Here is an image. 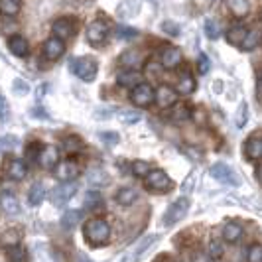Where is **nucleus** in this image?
Wrapping results in <instances>:
<instances>
[{
  "instance_id": "obj_40",
  "label": "nucleus",
  "mask_w": 262,
  "mask_h": 262,
  "mask_svg": "<svg viewBox=\"0 0 262 262\" xmlns=\"http://www.w3.org/2000/svg\"><path fill=\"white\" fill-rule=\"evenodd\" d=\"M247 262H262V247L260 245H252L247 252Z\"/></svg>"
},
{
  "instance_id": "obj_33",
  "label": "nucleus",
  "mask_w": 262,
  "mask_h": 262,
  "mask_svg": "<svg viewBox=\"0 0 262 262\" xmlns=\"http://www.w3.org/2000/svg\"><path fill=\"white\" fill-rule=\"evenodd\" d=\"M258 41H260V32L258 30H247V36H245L241 46H243L245 52H252L258 46Z\"/></svg>"
},
{
  "instance_id": "obj_47",
  "label": "nucleus",
  "mask_w": 262,
  "mask_h": 262,
  "mask_svg": "<svg viewBox=\"0 0 262 262\" xmlns=\"http://www.w3.org/2000/svg\"><path fill=\"white\" fill-rule=\"evenodd\" d=\"M99 136H101V140H103L105 144H108V146H113V144H117V142H118L117 132H101Z\"/></svg>"
},
{
  "instance_id": "obj_55",
  "label": "nucleus",
  "mask_w": 262,
  "mask_h": 262,
  "mask_svg": "<svg viewBox=\"0 0 262 262\" xmlns=\"http://www.w3.org/2000/svg\"><path fill=\"white\" fill-rule=\"evenodd\" d=\"M260 81H262V73H260Z\"/></svg>"
},
{
  "instance_id": "obj_26",
  "label": "nucleus",
  "mask_w": 262,
  "mask_h": 262,
  "mask_svg": "<svg viewBox=\"0 0 262 262\" xmlns=\"http://www.w3.org/2000/svg\"><path fill=\"white\" fill-rule=\"evenodd\" d=\"M229 10L235 18H245L250 12L249 0H229Z\"/></svg>"
},
{
  "instance_id": "obj_49",
  "label": "nucleus",
  "mask_w": 262,
  "mask_h": 262,
  "mask_svg": "<svg viewBox=\"0 0 262 262\" xmlns=\"http://www.w3.org/2000/svg\"><path fill=\"white\" fill-rule=\"evenodd\" d=\"M211 63H209V57L207 55H201L199 57V73H209Z\"/></svg>"
},
{
  "instance_id": "obj_51",
  "label": "nucleus",
  "mask_w": 262,
  "mask_h": 262,
  "mask_svg": "<svg viewBox=\"0 0 262 262\" xmlns=\"http://www.w3.org/2000/svg\"><path fill=\"white\" fill-rule=\"evenodd\" d=\"M162 30H166V32L171 34V36H173V34H178V28L173 26L171 22H164V24H162Z\"/></svg>"
},
{
  "instance_id": "obj_54",
  "label": "nucleus",
  "mask_w": 262,
  "mask_h": 262,
  "mask_svg": "<svg viewBox=\"0 0 262 262\" xmlns=\"http://www.w3.org/2000/svg\"><path fill=\"white\" fill-rule=\"evenodd\" d=\"M256 180L262 184V166H258V170H256Z\"/></svg>"
},
{
  "instance_id": "obj_31",
  "label": "nucleus",
  "mask_w": 262,
  "mask_h": 262,
  "mask_svg": "<svg viewBox=\"0 0 262 262\" xmlns=\"http://www.w3.org/2000/svg\"><path fill=\"white\" fill-rule=\"evenodd\" d=\"M81 211L77 209H71V211H67L66 215L61 217V227L66 229V231H73L75 227L79 225V221H81Z\"/></svg>"
},
{
  "instance_id": "obj_5",
  "label": "nucleus",
  "mask_w": 262,
  "mask_h": 262,
  "mask_svg": "<svg viewBox=\"0 0 262 262\" xmlns=\"http://www.w3.org/2000/svg\"><path fill=\"white\" fill-rule=\"evenodd\" d=\"M75 191H77L75 180H73V182H63V184H59L52 193H50V199H52V203L55 207H61V205H66L67 201L75 195Z\"/></svg>"
},
{
  "instance_id": "obj_20",
  "label": "nucleus",
  "mask_w": 262,
  "mask_h": 262,
  "mask_svg": "<svg viewBox=\"0 0 262 262\" xmlns=\"http://www.w3.org/2000/svg\"><path fill=\"white\" fill-rule=\"evenodd\" d=\"M0 207L4 209L6 215H16L18 211H20V203H18V199L14 193H2L0 195Z\"/></svg>"
},
{
  "instance_id": "obj_2",
  "label": "nucleus",
  "mask_w": 262,
  "mask_h": 262,
  "mask_svg": "<svg viewBox=\"0 0 262 262\" xmlns=\"http://www.w3.org/2000/svg\"><path fill=\"white\" fill-rule=\"evenodd\" d=\"M71 69H73V73H75L79 79L91 83L93 79L97 77L99 66H97V61H95L93 57H87V55H85V57H77V59L71 63Z\"/></svg>"
},
{
  "instance_id": "obj_36",
  "label": "nucleus",
  "mask_w": 262,
  "mask_h": 262,
  "mask_svg": "<svg viewBox=\"0 0 262 262\" xmlns=\"http://www.w3.org/2000/svg\"><path fill=\"white\" fill-rule=\"evenodd\" d=\"M245 36H247V28H243V26H233L227 32V39H229L231 43H235V46H241Z\"/></svg>"
},
{
  "instance_id": "obj_16",
  "label": "nucleus",
  "mask_w": 262,
  "mask_h": 262,
  "mask_svg": "<svg viewBox=\"0 0 262 262\" xmlns=\"http://www.w3.org/2000/svg\"><path fill=\"white\" fill-rule=\"evenodd\" d=\"M6 176L12 182H22L28 176V166L22 160H8L6 162Z\"/></svg>"
},
{
  "instance_id": "obj_39",
  "label": "nucleus",
  "mask_w": 262,
  "mask_h": 262,
  "mask_svg": "<svg viewBox=\"0 0 262 262\" xmlns=\"http://www.w3.org/2000/svg\"><path fill=\"white\" fill-rule=\"evenodd\" d=\"M99 207H103L101 195H99L97 191H89V193L85 195V209H99Z\"/></svg>"
},
{
  "instance_id": "obj_24",
  "label": "nucleus",
  "mask_w": 262,
  "mask_h": 262,
  "mask_svg": "<svg viewBox=\"0 0 262 262\" xmlns=\"http://www.w3.org/2000/svg\"><path fill=\"white\" fill-rule=\"evenodd\" d=\"M142 63V57L136 50H128L120 55V66L126 67V69H136V67Z\"/></svg>"
},
{
  "instance_id": "obj_8",
  "label": "nucleus",
  "mask_w": 262,
  "mask_h": 262,
  "mask_svg": "<svg viewBox=\"0 0 262 262\" xmlns=\"http://www.w3.org/2000/svg\"><path fill=\"white\" fill-rule=\"evenodd\" d=\"M106 36H108V26H106V22H103V20H95V22H91L87 26V39H89V43H93V46L105 43Z\"/></svg>"
},
{
  "instance_id": "obj_42",
  "label": "nucleus",
  "mask_w": 262,
  "mask_h": 262,
  "mask_svg": "<svg viewBox=\"0 0 262 262\" xmlns=\"http://www.w3.org/2000/svg\"><path fill=\"white\" fill-rule=\"evenodd\" d=\"M205 34H207L211 39L219 38L221 30H219V26H217V22H215V20H207V22H205Z\"/></svg>"
},
{
  "instance_id": "obj_7",
  "label": "nucleus",
  "mask_w": 262,
  "mask_h": 262,
  "mask_svg": "<svg viewBox=\"0 0 262 262\" xmlns=\"http://www.w3.org/2000/svg\"><path fill=\"white\" fill-rule=\"evenodd\" d=\"M189 209V199H178L170 205V209L166 211V217H164V225H173L178 223L180 219H184L185 213Z\"/></svg>"
},
{
  "instance_id": "obj_45",
  "label": "nucleus",
  "mask_w": 262,
  "mask_h": 262,
  "mask_svg": "<svg viewBox=\"0 0 262 262\" xmlns=\"http://www.w3.org/2000/svg\"><path fill=\"white\" fill-rule=\"evenodd\" d=\"M18 146V138L16 136H4V138H0V150H12Z\"/></svg>"
},
{
  "instance_id": "obj_12",
  "label": "nucleus",
  "mask_w": 262,
  "mask_h": 262,
  "mask_svg": "<svg viewBox=\"0 0 262 262\" xmlns=\"http://www.w3.org/2000/svg\"><path fill=\"white\" fill-rule=\"evenodd\" d=\"M59 162V152L55 146H41L38 154V164L43 170H53Z\"/></svg>"
},
{
  "instance_id": "obj_35",
  "label": "nucleus",
  "mask_w": 262,
  "mask_h": 262,
  "mask_svg": "<svg viewBox=\"0 0 262 262\" xmlns=\"http://www.w3.org/2000/svg\"><path fill=\"white\" fill-rule=\"evenodd\" d=\"M20 238H22L20 229H8L4 235L0 236V243H2L4 247H12V245H18V243H20Z\"/></svg>"
},
{
  "instance_id": "obj_28",
  "label": "nucleus",
  "mask_w": 262,
  "mask_h": 262,
  "mask_svg": "<svg viewBox=\"0 0 262 262\" xmlns=\"http://www.w3.org/2000/svg\"><path fill=\"white\" fill-rule=\"evenodd\" d=\"M170 118L176 120V122H185V120L191 118V108L187 105H184V103H180V105L173 103V108L170 111Z\"/></svg>"
},
{
  "instance_id": "obj_23",
  "label": "nucleus",
  "mask_w": 262,
  "mask_h": 262,
  "mask_svg": "<svg viewBox=\"0 0 262 262\" xmlns=\"http://www.w3.org/2000/svg\"><path fill=\"white\" fill-rule=\"evenodd\" d=\"M140 4H142V0H122V4L118 6V16H122V18L136 16V12L140 10Z\"/></svg>"
},
{
  "instance_id": "obj_22",
  "label": "nucleus",
  "mask_w": 262,
  "mask_h": 262,
  "mask_svg": "<svg viewBox=\"0 0 262 262\" xmlns=\"http://www.w3.org/2000/svg\"><path fill=\"white\" fill-rule=\"evenodd\" d=\"M245 152H247V158H249V160H260L262 158V138H256V136L249 138L247 144H245Z\"/></svg>"
},
{
  "instance_id": "obj_9",
  "label": "nucleus",
  "mask_w": 262,
  "mask_h": 262,
  "mask_svg": "<svg viewBox=\"0 0 262 262\" xmlns=\"http://www.w3.org/2000/svg\"><path fill=\"white\" fill-rule=\"evenodd\" d=\"M156 241H158V236H154V235L144 236L140 243H136V245H134V247H132V249L128 250L124 256H122V260H120V262H136L140 256H142V254H144L146 250H148L152 245H154V243H156Z\"/></svg>"
},
{
  "instance_id": "obj_43",
  "label": "nucleus",
  "mask_w": 262,
  "mask_h": 262,
  "mask_svg": "<svg viewBox=\"0 0 262 262\" xmlns=\"http://www.w3.org/2000/svg\"><path fill=\"white\" fill-rule=\"evenodd\" d=\"M8 117H10V106H8L6 97L0 93V122H6Z\"/></svg>"
},
{
  "instance_id": "obj_27",
  "label": "nucleus",
  "mask_w": 262,
  "mask_h": 262,
  "mask_svg": "<svg viewBox=\"0 0 262 262\" xmlns=\"http://www.w3.org/2000/svg\"><path fill=\"white\" fill-rule=\"evenodd\" d=\"M178 93L180 95H191L195 91V79L191 77V73H184L182 77L178 79Z\"/></svg>"
},
{
  "instance_id": "obj_38",
  "label": "nucleus",
  "mask_w": 262,
  "mask_h": 262,
  "mask_svg": "<svg viewBox=\"0 0 262 262\" xmlns=\"http://www.w3.org/2000/svg\"><path fill=\"white\" fill-rule=\"evenodd\" d=\"M150 170H152L150 164H148V162H142V160L132 162V166H130V171L136 176V178H146V173H148Z\"/></svg>"
},
{
  "instance_id": "obj_41",
  "label": "nucleus",
  "mask_w": 262,
  "mask_h": 262,
  "mask_svg": "<svg viewBox=\"0 0 262 262\" xmlns=\"http://www.w3.org/2000/svg\"><path fill=\"white\" fill-rule=\"evenodd\" d=\"M247 113H249V106L243 103V105L238 106V111H236V117H235L236 126H238V128H243V126L247 124Z\"/></svg>"
},
{
  "instance_id": "obj_4",
  "label": "nucleus",
  "mask_w": 262,
  "mask_h": 262,
  "mask_svg": "<svg viewBox=\"0 0 262 262\" xmlns=\"http://www.w3.org/2000/svg\"><path fill=\"white\" fill-rule=\"evenodd\" d=\"M130 101L136 106H140V108L150 106L154 103V89H152V85L150 83H142V81L138 85H134L130 93Z\"/></svg>"
},
{
  "instance_id": "obj_15",
  "label": "nucleus",
  "mask_w": 262,
  "mask_h": 262,
  "mask_svg": "<svg viewBox=\"0 0 262 262\" xmlns=\"http://www.w3.org/2000/svg\"><path fill=\"white\" fill-rule=\"evenodd\" d=\"M182 63V52L173 46H168L160 52V66L166 67V69H176V67Z\"/></svg>"
},
{
  "instance_id": "obj_3",
  "label": "nucleus",
  "mask_w": 262,
  "mask_h": 262,
  "mask_svg": "<svg viewBox=\"0 0 262 262\" xmlns=\"http://www.w3.org/2000/svg\"><path fill=\"white\" fill-rule=\"evenodd\" d=\"M146 187L152 189V191H158V193H164V191H170L173 187V182L168 178V173L162 170H150L146 173Z\"/></svg>"
},
{
  "instance_id": "obj_10",
  "label": "nucleus",
  "mask_w": 262,
  "mask_h": 262,
  "mask_svg": "<svg viewBox=\"0 0 262 262\" xmlns=\"http://www.w3.org/2000/svg\"><path fill=\"white\" fill-rule=\"evenodd\" d=\"M52 32L55 38L63 39V41L73 38V34H75V20L73 18H59V20L53 22Z\"/></svg>"
},
{
  "instance_id": "obj_19",
  "label": "nucleus",
  "mask_w": 262,
  "mask_h": 262,
  "mask_svg": "<svg viewBox=\"0 0 262 262\" xmlns=\"http://www.w3.org/2000/svg\"><path fill=\"white\" fill-rule=\"evenodd\" d=\"M87 184L93 185V187H105V185L111 184V178L105 170H91L87 173Z\"/></svg>"
},
{
  "instance_id": "obj_48",
  "label": "nucleus",
  "mask_w": 262,
  "mask_h": 262,
  "mask_svg": "<svg viewBox=\"0 0 262 262\" xmlns=\"http://www.w3.org/2000/svg\"><path fill=\"white\" fill-rule=\"evenodd\" d=\"M117 36H118V38H122V39L134 38V36H136V30H132V28H126V26H118Z\"/></svg>"
},
{
  "instance_id": "obj_14",
  "label": "nucleus",
  "mask_w": 262,
  "mask_h": 262,
  "mask_svg": "<svg viewBox=\"0 0 262 262\" xmlns=\"http://www.w3.org/2000/svg\"><path fill=\"white\" fill-rule=\"evenodd\" d=\"M63 53H66V43H63V39L55 38V36L46 39V43H43V55H46L50 61H57Z\"/></svg>"
},
{
  "instance_id": "obj_52",
  "label": "nucleus",
  "mask_w": 262,
  "mask_h": 262,
  "mask_svg": "<svg viewBox=\"0 0 262 262\" xmlns=\"http://www.w3.org/2000/svg\"><path fill=\"white\" fill-rule=\"evenodd\" d=\"M160 67H162V66H158V63H148V66H146V69H148V71H150L152 75H158Z\"/></svg>"
},
{
  "instance_id": "obj_18",
  "label": "nucleus",
  "mask_w": 262,
  "mask_h": 262,
  "mask_svg": "<svg viewBox=\"0 0 262 262\" xmlns=\"http://www.w3.org/2000/svg\"><path fill=\"white\" fill-rule=\"evenodd\" d=\"M140 81H142V77H140V73L136 69H126V71H122V73L117 75L118 85L120 87H128V89H132L134 85H138Z\"/></svg>"
},
{
  "instance_id": "obj_17",
  "label": "nucleus",
  "mask_w": 262,
  "mask_h": 262,
  "mask_svg": "<svg viewBox=\"0 0 262 262\" xmlns=\"http://www.w3.org/2000/svg\"><path fill=\"white\" fill-rule=\"evenodd\" d=\"M8 48H10V52H12L16 57H28V53H30V43H28V39L22 38V36H10Z\"/></svg>"
},
{
  "instance_id": "obj_34",
  "label": "nucleus",
  "mask_w": 262,
  "mask_h": 262,
  "mask_svg": "<svg viewBox=\"0 0 262 262\" xmlns=\"http://www.w3.org/2000/svg\"><path fill=\"white\" fill-rule=\"evenodd\" d=\"M20 12V0H0V14L12 18Z\"/></svg>"
},
{
  "instance_id": "obj_13",
  "label": "nucleus",
  "mask_w": 262,
  "mask_h": 262,
  "mask_svg": "<svg viewBox=\"0 0 262 262\" xmlns=\"http://www.w3.org/2000/svg\"><path fill=\"white\" fill-rule=\"evenodd\" d=\"M154 101H156L158 106L168 108V106H171L178 101V91L171 89L170 85H160L156 91H154Z\"/></svg>"
},
{
  "instance_id": "obj_11",
  "label": "nucleus",
  "mask_w": 262,
  "mask_h": 262,
  "mask_svg": "<svg viewBox=\"0 0 262 262\" xmlns=\"http://www.w3.org/2000/svg\"><path fill=\"white\" fill-rule=\"evenodd\" d=\"M211 176H213L217 182H221V184H229V185L241 184L238 176H236L229 166H225V164H215V166L211 168Z\"/></svg>"
},
{
  "instance_id": "obj_25",
  "label": "nucleus",
  "mask_w": 262,
  "mask_h": 262,
  "mask_svg": "<svg viewBox=\"0 0 262 262\" xmlns=\"http://www.w3.org/2000/svg\"><path fill=\"white\" fill-rule=\"evenodd\" d=\"M43 199H46V187H43V184H41V182L32 184L30 191H28V201H30V205H39Z\"/></svg>"
},
{
  "instance_id": "obj_6",
  "label": "nucleus",
  "mask_w": 262,
  "mask_h": 262,
  "mask_svg": "<svg viewBox=\"0 0 262 262\" xmlns=\"http://www.w3.org/2000/svg\"><path fill=\"white\" fill-rule=\"evenodd\" d=\"M53 170H55V178L59 182H73L79 176V164L73 158H67L63 162H57V166Z\"/></svg>"
},
{
  "instance_id": "obj_1",
  "label": "nucleus",
  "mask_w": 262,
  "mask_h": 262,
  "mask_svg": "<svg viewBox=\"0 0 262 262\" xmlns=\"http://www.w3.org/2000/svg\"><path fill=\"white\" fill-rule=\"evenodd\" d=\"M83 235H85L89 245H93V247H103V245L108 243V238H111V227H108V223H106L105 219L93 217L83 227Z\"/></svg>"
},
{
  "instance_id": "obj_29",
  "label": "nucleus",
  "mask_w": 262,
  "mask_h": 262,
  "mask_svg": "<svg viewBox=\"0 0 262 262\" xmlns=\"http://www.w3.org/2000/svg\"><path fill=\"white\" fill-rule=\"evenodd\" d=\"M115 199H117L118 205H132L138 199V191L132 189V187H122L120 191H117Z\"/></svg>"
},
{
  "instance_id": "obj_53",
  "label": "nucleus",
  "mask_w": 262,
  "mask_h": 262,
  "mask_svg": "<svg viewBox=\"0 0 262 262\" xmlns=\"http://www.w3.org/2000/svg\"><path fill=\"white\" fill-rule=\"evenodd\" d=\"M193 262H207V258H205V254H195V256H193Z\"/></svg>"
},
{
  "instance_id": "obj_21",
  "label": "nucleus",
  "mask_w": 262,
  "mask_h": 262,
  "mask_svg": "<svg viewBox=\"0 0 262 262\" xmlns=\"http://www.w3.org/2000/svg\"><path fill=\"white\" fill-rule=\"evenodd\" d=\"M223 238L225 243H238L243 238V227L238 223H227L223 227Z\"/></svg>"
},
{
  "instance_id": "obj_44",
  "label": "nucleus",
  "mask_w": 262,
  "mask_h": 262,
  "mask_svg": "<svg viewBox=\"0 0 262 262\" xmlns=\"http://www.w3.org/2000/svg\"><path fill=\"white\" fill-rule=\"evenodd\" d=\"M39 150H41V144H38V142H32V144L28 146V148H26L28 162H36V160H38Z\"/></svg>"
},
{
  "instance_id": "obj_37",
  "label": "nucleus",
  "mask_w": 262,
  "mask_h": 262,
  "mask_svg": "<svg viewBox=\"0 0 262 262\" xmlns=\"http://www.w3.org/2000/svg\"><path fill=\"white\" fill-rule=\"evenodd\" d=\"M207 252H209V256L213 258V260H217V258H221L225 254V247L223 243L219 241V238H211L209 243V249H207Z\"/></svg>"
},
{
  "instance_id": "obj_50",
  "label": "nucleus",
  "mask_w": 262,
  "mask_h": 262,
  "mask_svg": "<svg viewBox=\"0 0 262 262\" xmlns=\"http://www.w3.org/2000/svg\"><path fill=\"white\" fill-rule=\"evenodd\" d=\"M14 91H18V95H28V85L22 79H16L14 81Z\"/></svg>"
},
{
  "instance_id": "obj_30",
  "label": "nucleus",
  "mask_w": 262,
  "mask_h": 262,
  "mask_svg": "<svg viewBox=\"0 0 262 262\" xmlns=\"http://www.w3.org/2000/svg\"><path fill=\"white\" fill-rule=\"evenodd\" d=\"M61 148H63V152H67V154H77L79 150L83 148V140L79 136H75V134H69V136L63 138Z\"/></svg>"
},
{
  "instance_id": "obj_32",
  "label": "nucleus",
  "mask_w": 262,
  "mask_h": 262,
  "mask_svg": "<svg viewBox=\"0 0 262 262\" xmlns=\"http://www.w3.org/2000/svg\"><path fill=\"white\" fill-rule=\"evenodd\" d=\"M6 258L8 262H26V249L18 243L12 247H6Z\"/></svg>"
},
{
  "instance_id": "obj_46",
  "label": "nucleus",
  "mask_w": 262,
  "mask_h": 262,
  "mask_svg": "<svg viewBox=\"0 0 262 262\" xmlns=\"http://www.w3.org/2000/svg\"><path fill=\"white\" fill-rule=\"evenodd\" d=\"M120 118H122V122L134 124V122L140 120V113H136V111H122V113H120Z\"/></svg>"
}]
</instances>
